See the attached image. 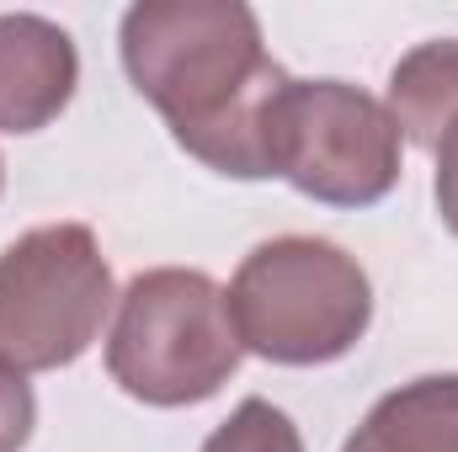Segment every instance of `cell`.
<instances>
[{
  "instance_id": "obj_1",
  "label": "cell",
  "mask_w": 458,
  "mask_h": 452,
  "mask_svg": "<svg viewBox=\"0 0 458 452\" xmlns=\"http://www.w3.org/2000/svg\"><path fill=\"white\" fill-rule=\"evenodd\" d=\"M133 91L165 117L171 138L234 181H267V128L293 80L261 43L240 0H139L117 32Z\"/></svg>"
},
{
  "instance_id": "obj_2",
  "label": "cell",
  "mask_w": 458,
  "mask_h": 452,
  "mask_svg": "<svg viewBox=\"0 0 458 452\" xmlns=\"http://www.w3.org/2000/svg\"><path fill=\"white\" fill-rule=\"evenodd\" d=\"M240 351L277 367L342 362L373 325V282L320 234L261 239L225 293Z\"/></svg>"
},
{
  "instance_id": "obj_3",
  "label": "cell",
  "mask_w": 458,
  "mask_h": 452,
  "mask_svg": "<svg viewBox=\"0 0 458 452\" xmlns=\"http://www.w3.org/2000/svg\"><path fill=\"white\" fill-rule=\"evenodd\" d=\"M240 356L225 288L208 272L155 266L117 293L107 372L128 399L155 410L203 405L234 378Z\"/></svg>"
},
{
  "instance_id": "obj_4",
  "label": "cell",
  "mask_w": 458,
  "mask_h": 452,
  "mask_svg": "<svg viewBox=\"0 0 458 452\" xmlns=\"http://www.w3.org/2000/svg\"><path fill=\"white\" fill-rule=\"evenodd\" d=\"M113 304V266L91 229H27L0 250V362L16 372L81 362Z\"/></svg>"
},
{
  "instance_id": "obj_5",
  "label": "cell",
  "mask_w": 458,
  "mask_h": 452,
  "mask_svg": "<svg viewBox=\"0 0 458 452\" xmlns=\"http://www.w3.org/2000/svg\"><path fill=\"white\" fill-rule=\"evenodd\" d=\"M272 176L326 208H373L400 181V128L346 80H288L267 128Z\"/></svg>"
},
{
  "instance_id": "obj_6",
  "label": "cell",
  "mask_w": 458,
  "mask_h": 452,
  "mask_svg": "<svg viewBox=\"0 0 458 452\" xmlns=\"http://www.w3.org/2000/svg\"><path fill=\"white\" fill-rule=\"evenodd\" d=\"M81 86L75 38L32 11L0 16V133H38Z\"/></svg>"
},
{
  "instance_id": "obj_7",
  "label": "cell",
  "mask_w": 458,
  "mask_h": 452,
  "mask_svg": "<svg viewBox=\"0 0 458 452\" xmlns=\"http://www.w3.org/2000/svg\"><path fill=\"white\" fill-rule=\"evenodd\" d=\"M342 452H458V372H427L389 389Z\"/></svg>"
},
{
  "instance_id": "obj_8",
  "label": "cell",
  "mask_w": 458,
  "mask_h": 452,
  "mask_svg": "<svg viewBox=\"0 0 458 452\" xmlns=\"http://www.w3.org/2000/svg\"><path fill=\"white\" fill-rule=\"evenodd\" d=\"M389 117L400 128V138H411L416 149H437L443 133L458 122V38H437L411 48L394 70H389Z\"/></svg>"
},
{
  "instance_id": "obj_9",
  "label": "cell",
  "mask_w": 458,
  "mask_h": 452,
  "mask_svg": "<svg viewBox=\"0 0 458 452\" xmlns=\"http://www.w3.org/2000/svg\"><path fill=\"white\" fill-rule=\"evenodd\" d=\"M203 452H304V437H299L293 415L277 410L272 399H240L229 410V421L208 431Z\"/></svg>"
},
{
  "instance_id": "obj_10",
  "label": "cell",
  "mask_w": 458,
  "mask_h": 452,
  "mask_svg": "<svg viewBox=\"0 0 458 452\" xmlns=\"http://www.w3.org/2000/svg\"><path fill=\"white\" fill-rule=\"evenodd\" d=\"M32 426H38L32 383H27V372L0 362V452H21L32 442Z\"/></svg>"
},
{
  "instance_id": "obj_11",
  "label": "cell",
  "mask_w": 458,
  "mask_h": 452,
  "mask_svg": "<svg viewBox=\"0 0 458 452\" xmlns=\"http://www.w3.org/2000/svg\"><path fill=\"white\" fill-rule=\"evenodd\" d=\"M432 160H437V181H432L437 213H443V224L454 229V239H458V122L443 133V144L432 149Z\"/></svg>"
},
{
  "instance_id": "obj_12",
  "label": "cell",
  "mask_w": 458,
  "mask_h": 452,
  "mask_svg": "<svg viewBox=\"0 0 458 452\" xmlns=\"http://www.w3.org/2000/svg\"><path fill=\"white\" fill-rule=\"evenodd\" d=\"M0 192H5V160H0Z\"/></svg>"
}]
</instances>
